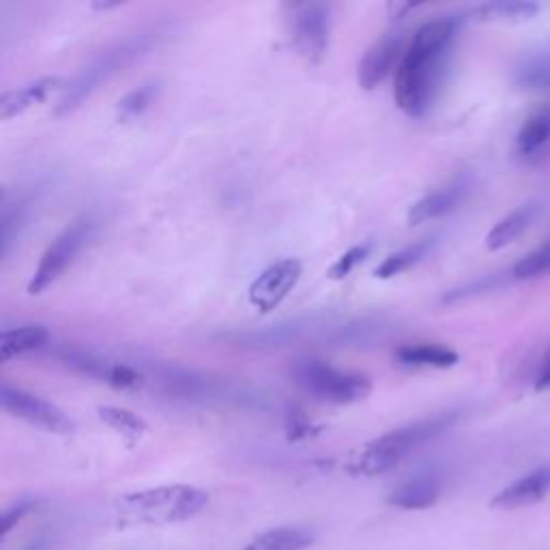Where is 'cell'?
Wrapping results in <instances>:
<instances>
[{
    "mask_svg": "<svg viewBox=\"0 0 550 550\" xmlns=\"http://www.w3.org/2000/svg\"><path fill=\"white\" fill-rule=\"evenodd\" d=\"M432 248H434V239H424V241H417L413 245H407V248H402L400 252L389 254L383 263L376 267L374 275L379 280H392V278H396V275L409 271L411 267L422 263V260L432 252Z\"/></svg>",
    "mask_w": 550,
    "mask_h": 550,
    "instance_id": "19",
    "label": "cell"
},
{
    "mask_svg": "<svg viewBox=\"0 0 550 550\" xmlns=\"http://www.w3.org/2000/svg\"><path fill=\"white\" fill-rule=\"evenodd\" d=\"M293 376L310 396L331 404H353L366 400L372 392V381L366 374L338 370L321 359H299Z\"/></svg>",
    "mask_w": 550,
    "mask_h": 550,
    "instance_id": "5",
    "label": "cell"
},
{
    "mask_svg": "<svg viewBox=\"0 0 550 550\" xmlns=\"http://www.w3.org/2000/svg\"><path fill=\"white\" fill-rule=\"evenodd\" d=\"M104 381L114 387H119V389H134L142 383V376L125 364H110Z\"/></svg>",
    "mask_w": 550,
    "mask_h": 550,
    "instance_id": "27",
    "label": "cell"
},
{
    "mask_svg": "<svg viewBox=\"0 0 550 550\" xmlns=\"http://www.w3.org/2000/svg\"><path fill=\"white\" fill-rule=\"evenodd\" d=\"M402 366L413 368H452L458 364V353L441 344H404L396 351Z\"/></svg>",
    "mask_w": 550,
    "mask_h": 550,
    "instance_id": "17",
    "label": "cell"
},
{
    "mask_svg": "<svg viewBox=\"0 0 550 550\" xmlns=\"http://www.w3.org/2000/svg\"><path fill=\"white\" fill-rule=\"evenodd\" d=\"M439 495V477L434 473H422L400 484L392 495H389V503L402 510H426L439 501Z\"/></svg>",
    "mask_w": 550,
    "mask_h": 550,
    "instance_id": "15",
    "label": "cell"
},
{
    "mask_svg": "<svg viewBox=\"0 0 550 550\" xmlns=\"http://www.w3.org/2000/svg\"><path fill=\"white\" fill-rule=\"evenodd\" d=\"M540 11V5L535 3H523V0H503V3H488L473 9V16L477 20H510V22H520V20H529L535 13Z\"/></svg>",
    "mask_w": 550,
    "mask_h": 550,
    "instance_id": "22",
    "label": "cell"
},
{
    "mask_svg": "<svg viewBox=\"0 0 550 550\" xmlns=\"http://www.w3.org/2000/svg\"><path fill=\"white\" fill-rule=\"evenodd\" d=\"M312 544V533L306 529H293V527H282V529H271L245 548V550H303Z\"/></svg>",
    "mask_w": 550,
    "mask_h": 550,
    "instance_id": "20",
    "label": "cell"
},
{
    "mask_svg": "<svg viewBox=\"0 0 550 550\" xmlns=\"http://www.w3.org/2000/svg\"><path fill=\"white\" fill-rule=\"evenodd\" d=\"M157 95V84L155 82H144L138 89L129 91L117 106V114L121 121H134L142 117L147 108L153 104V99Z\"/></svg>",
    "mask_w": 550,
    "mask_h": 550,
    "instance_id": "23",
    "label": "cell"
},
{
    "mask_svg": "<svg viewBox=\"0 0 550 550\" xmlns=\"http://www.w3.org/2000/svg\"><path fill=\"white\" fill-rule=\"evenodd\" d=\"M286 430H288V439L299 441V439H306L308 434H312V424L308 422L306 417H303V413L291 411V413H288Z\"/></svg>",
    "mask_w": 550,
    "mask_h": 550,
    "instance_id": "28",
    "label": "cell"
},
{
    "mask_svg": "<svg viewBox=\"0 0 550 550\" xmlns=\"http://www.w3.org/2000/svg\"><path fill=\"white\" fill-rule=\"evenodd\" d=\"M97 415L101 422L106 426H110L114 432H119L121 437L129 439V441H138L142 434H147L149 426L144 419L132 411L121 409V407H99Z\"/></svg>",
    "mask_w": 550,
    "mask_h": 550,
    "instance_id": "21",
    "label": "cell"
},
{
    "mask_svg": "<svg viewBox=\"0 0 550 550\" xmlns=\"http://www.w3.org/2000/svg\"><path fill=\"white\" fill-rule=\"evenodd\" d=\"M303 265L297 258H282L278 263L269 265L258 278L250 284L248 299L260 312H271L282 306V301L293 293V288L301 280Z\"/></svg>",
    "mask_w": 550,
    "mask_h": 550,
    "instance_id": "9",
    "label": "cell"
},
{
    "mask_svg": "<svg viewBox=\"0 0 550 550\" xmlns=\"http://www.w3.org/2000/svg\"><path fill=\"white\" fill-rule=\"evenodd\" d=\"M26 512H28V505H26V503H20V505H16V508H13V510H9V512L3 516V535H7V533L13 529V525H16L18 520H20Z\"/></svg>",
    "mask_w": 550,
    "mask_h": 550,
    "instance_id": "29",
    "label": "cell"
},
{
    "mask_svg": "<svg viewBox=\"0 0 550 550\" xmlns=\"http://www.w3.org/2000/svg\"><path fill=\"white\" fill-rule=\"evenodd\" d=\"M151 43V33H142L114 43V46L95 56V59L65 86L61 99L56 101L54 106V117H65V114L74 112L78 106H82V101L89 99L101 84H106L114 74H119L123 67H127L132 61H136L140 54L147 52L151 48Z\"/></svg>",
    "mask_w": 550,
    "mask_h": 550,
    "instance_id": "4",
    "label": "cell"
},
{
    "mask_svg": "<svg viewBox=\"0 0 550 550\" xmlns=\"http://www.w3.org/2000/svg\"><path fill=\"white\" fill-rule=\"evenodd\" d=\"M402 43L404 39L398 33H387L372 43L357 69V82L361 89L372 91L394 74L404 54Z\"/></svg>",
    "mask_w": 550,
    "mask_h": 550,
    "instance_id": "10",
    "label": "cell"
},
{
    "mask_svg": "<svg viewBox=\"0 0 550 550\" xmlns=\"http://www.w3.org/2000/svg\"><path fill=\"white\" fill-rule=\"evenodd\" d=\"M467 192H469L467 177H456L450 183L437 187V190H432L417 202H413L407 211V222L411 226H419L432 220H439V217L452 213L460 205L462 198L467 196Z\"/></svg>",
    "mask_w": 550,
    "mask_h": 550,
    "instance_id": "11",
    "label": "cell"
},
{
    "mask_svg": "<svg viewBox=\"0 0 550 550\" xmlns=\"http://www.w3.org/2000/svg\"><path fill=\"white\" fill-rule=\"evenodd\" d=\"M516 155L525 164H542L550 157V101L535 110L516 136Z\"/></svg>",
    "mask_w": 550,
    "mask_h": 550,
    "instance_id": "12",
    "label": "cell"
},
{
    "mask_svg": "<svg viewBox=\"0 0 550 550\" xmlns=\"http://www.w3.org/2000/svg\"><path fill=\"white\" fill-rule=\"evenodd\" d=\"M93 230L95 222L91 217H82V220L65 228L63 233L48 245V250L43 252L33 278L28 282V295H41L43 291H48V288L67 271V267L74 263L84 245L89 243V239L93 237Z\"/></svg>",
    "mask_w": 550,
    "mask_h": 550,
    "instance_id": "6",
    "label": "cell"
},
{
    "mask_svg": "<svg viewBox=\"0 0 550 550\" xmlns=\"http://www.w3.org/2000/svg\"><path fill=\"white\" fill-rule=\"evenodd\" d=\"M462 18L443 16L422 24L396 69L394 99L413 119L424 117L437 99Z\"/></svg>",
    "mask_w": 550,
    "mask_h": 550,
    "instance_id": "1",
    "label": "cell"
},
{
    "mask_svg": "<svg viewBox=\"0 0 550 550\" xmlns=\"http://www.w3.org/2000/svg\"><path fill=\"white\" fill-rule=\"evenodd\" d=\"M550 273V239L540 245L538 250H533L525 258H520L512 269V275L516 280H531L540 278V275Z\"/></svg>",
    "mask_w": 550,
    "mask_h": 550,
    "instance_id": "24",
    "label": "cell"
},
{
    "mask_svg": "<svg viewBox=\"0 0 550 550\" xmlns=\"http://www.w3.org/2000/svg\"><path fill=\"white\" fill-rule=\"evenodd\" d=\"M0 402H3V409L9 415L18 417L39 430L52 434H69L74 430V422H71L63 409H59L46 398L26 392L22 387L3 383V387H0Z\"/></svg>",
    "mask_w": 550,
    "mask_h": 550,
    "instance_id": "8",
    "label": "cell"
},
{
    "mask_svg": "<svg viewBox=\"0 0 550 550\" xmlns=\"http://www.w3.org/2000/svg\"><path fill=\"white\" fill-rule=\"evenodd\" d=\"M550 389V353L542 361V368L535 376V392H548Z\"/></svg>",
    "mask_w": 550,
    "mask_h": 550,
    "instance_id": "30",
    "label": "cell"
},
{
    "mask_svg": "<svg viewBox=\"0 0 550 550\" xmlns=\"http://www.w3.org/2000/svg\"><path fill=\"white\" fill-rule=\"evenodd\" d=\"M50 334L43 325H24L16 329H5L0 334V359L11 361L16 357L28 355L37 349H41L43 344L48 342Z\"/></svg>",
    "mask_w": 550,
    "mask_h": 550,
    "instance_id": "18",
    "label": "cell"
},
{
    "mask_svg": "<svg viewBox=\"0 0 550 550\" xmlns=\"http://www.w3.org/2000/svg\"><path fill=\"white\" fill-rule=\"evenodd\" d=\"M550 492V467H540L529 475L520 477L508 488H503L499 495L490 501V508L495 510H518L527 505L540 503Z\"/></svg>",
    "mask_w": 550,
    "mask_h": 550,
    "instance_id": "13",
    "label": "cell"
},
{
    "mask_svg": "<svg viewBox=\"0 0 550 550\" xmlns=\"http://www.w3.org/2000/svg\"><path fill=\"white\" fill-rule=\"evenodd\" d=\"M370 243H364V245H355V248H351L349 252H344L334 265H331L329 269V278L331 280H344L349 278V275L357 269V265H361L366 260V256L370 254Z\"/></svg>",
    "mask_w": 550,
    "mask_h": 550,
    "instance_id": "25",
    "label": "cell"
},
{
    "mask_svg": "<svg viewBox=\"0 0 550 550\" xmlns=\"http://www.w3.org/2000/svg\"><path fill=\"white\" fill-rule=\"evenodd\" d=\"M538 211H540L538 202H527V205H520L510 215H505L503 220L492 226V230L486 235V248L490 252L508 248V245L514 243L520 235L527 233Z\"/></svg>",
    "mask_w": 550,
    "mask_h": 550,
    "instance_id": "16",
    "label": "cell"
},
{
    "mask_svg": "<svg viewBox=\"0 0 550 550\" xmlns=\"http://www.w3.org/2000/svg\"><path fill=\"white\" fill-rule=\"evenodd\" d=\"M209 495L196 486H157L125 495L117 503L123 525H175L207 508Z\"/></svg>",
    "mask_w": 550,
    "mask_h": 550,
    "instance_id": "2",
    "label": "cell"
},
{
    "mask_svg": "<svg viewBox=\"0 0 550 550\" xmlns=\"http://www.w3.org/2000/svg\"><path fill=\"white\" fill-rule=\"evenodd\" d=\"M331 16L323 3L291 5V37L299 56L310 65H318L329 48Z\"/></svg>",
    "mask_w": 550,
    "mask_h": 550,
    "instance_id": "7",
    "label": "cell"
},
{
    "mask_svg": "<svg viewBox=\"0 0 550 550\" xmlns=\"http://www.w3.org/2000/svg\"><path fill=\"white\" fill-rule=\"evenodd\" d=\"M59 89H63V80L59 76H46L22 86V89L7 91L3 97H0V119L9 121L20 117V114L39 106L41 101H46L54 91Z\"/></svg>",
    "mask_w": 550,
    "mask_h": 550,
    "instance_id": "14",
    "label": "cell"
},
{
    "mask_svg": "<svg viewBox=\"0 0 550 550\" xmlns=\"http://www.w3.org/2000/svg\"><path fill=\"white\" fill-rule=\"evenodd\" d=\"M518 84L525 89H548L550 61H533L518 71Z\"/></svg>",
    "mask_w": 550,
    "mask_h": 550,
    "instance_id": "26",
    "label": "cell"
},
{
    "mask_svg": "<svg viewBox=\"0 0 550 550\" xmlns=\"http://www.w3.org/2000/svg\"><path fill=\"white\" fill-rule=\"evenodd\" d=\"M456 419V413H441L383 434V437L370 441L364 450L353 458L351 473L364 477H376L387 473L411 452H415L417 447H422L424 443L437 439L443 432L450 430L456 424Z\"/></svg>",
    "mask_w": 550,
    "mask_h": 550,
    "instance_id": "3",
    "label": "cell"
}]
</instances>
